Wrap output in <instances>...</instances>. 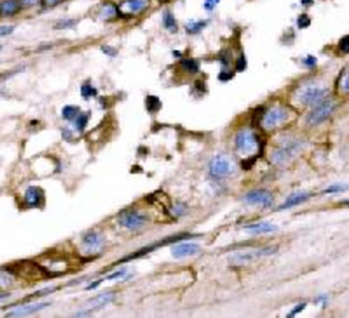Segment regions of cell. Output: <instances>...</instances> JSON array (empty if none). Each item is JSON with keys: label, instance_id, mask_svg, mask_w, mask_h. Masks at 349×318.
<instances>
[{"label": "cell", "instance_id": "cell-21", "mask_svg": "<svg viewBox=\"0 0 349 318\" xmlns=\"http://www.w3.org/2000/svg\"><path fill=\"white\" fill-rule=\"evenodd\" d=\"M181 65H182V68H183L186 72H188V73H190V74H195V73H197L198 70H199V66H198L197 61L194 60V59H191V58L183 59L182 62H181Z\"/></svg>", "mask_w": 349, "mask_h": 318}, {"label": "cell", "instance_id": "cell-16", "mask_svg": "<svg viewBox=\"0 0 349 318\" xmlns=\"http://www.w3.org/2000/svg\"><path fill=\"white\" fill-rule=\"evenodd\" d=\"M245 229L250 232V234H255V235H259V234H270V232H275L278 230V226H276L275 224L271 223V222H258V223H253L250 225L245 226Z\"/></svg>", "mask_w": 349, "mask_h": 318}, {"label": "cell", "instance_id": "cell-13", "mask_svg": "<svg viewBox=\"0 0 349 318\" xmlns=\"http://www.w3.org/2000/svg\"><path fill=\"white\" fill-rule=\"evenodd\" d=\"M200 247L195 243H183L172 249V254L175 258H183L195 255L199 252Z\"/></svg>", "mask_w": 349, "mask_h": 318}, {"label": "cell", "instance_id": "cell-35", "mask_svg": "<svg viewBox=\"0 0 349 318\" xmlns=\"http://www.w3.org/2000/svg\"><path fill=\"white\" fill-rule=\"evenodd\" d=\"M233 76H234V75H233L232 73L223 72V73H221V74L219 75V79H220L221 81H228V80L232 79Z\"/></svg>", "mask_w": 349, "mask_h": 318}, {"label": "cell", "instance_id": "cell-9", "mask_svg": "<svg viewBox=\"0 0 349 318\" xmlns=\"http://www.w3.org/2000/svg\"><path fill=\"white\" fill-rule=\"evenodd\" d=\"M274 253V250L272 248H265L260 251H254V252H242V253H236L230 258V262L234 265H243L246 264L258 257L266 256Z\"/></svg>", "mask_w": 349, "mask_h": 318}, {"label": "cell", "instance_id": "cell-23", "mask_svg": "<svg viewBox=\"0 0 349 318\" xmlns=\"http://www.w3.org/2000/svg\"><path fill=\"white\" fill-rule=\"evenodd\" d=\"M161 106V102L160 100L155 97V96H148L146 98V107L148 109V111L150 112H155L157 111Z\"/></svg>", "mask_w": 349, "mask_h": 318}, {"label": "cell", "instance_id": "cell-7", "mask_svg": "<svg viewBox=\"0 0 349 318\" xmlns=\"http://www.w3.org/2000/svg\"><path fill=\"white\" fill-rule=\"evenodd\" d=\"M231 161L223 156L219 155L215 157L210 164V174L215 178H223L232 172Z\"/></svg>", "mask_w": 349, "mask_h": 318}, {"label": "cell", "instance_id": "cell-29", "mask_svg": "<svg viewBox=\"0 0 349 318\" xmlns=\"http://www.w3.org/2000/svg\"><path fill=\"white\" fill-rule=\"evenodd\" d=\"M339 47L341 49V51L345 52V53H349V35L343 37L340 42H339Z\"/></svg>", "mask_w": 349, "mask_h": 318}, {"label": "cell", "instance_id": "cell-17", "mask_svg": "<svg viewBox=\"0 0 349 318\" xmlns=\"http://www.w3.org/2000/svg\"><path fill=\"white\" fill-rule=\"evenodd\" d=\"M311 198V194L309 193H296L291 195L290 197H288L286 199V201L279 207L280 210L283 209H288V208H292L294 206H297L305 201H307Z\"/></svg>", "mask_w": 349, "mask_h": 318}, {"label": "cell", "instance_id": "cell-12", "mask_svg": "<svg viewBox=\"0 0 349 318\" xmlns=\"http://www.w3.org/2000/svg\"><path fill=\"white\" fill-rule=\"evenodd\" d=\"M47 306H49V303H37V304H32V305H26V306L18 307L14 309L13 311L7 313L6 316L7 317H22V316H26V315L39 312L43 310L44 308H46Z\"/></svg>", "mask_w": 349, "mask_h": 318}, {"label": "cell", "instance_id": "cell-33", "mask_svg": "<svg viewBox=\"0 0 349 318\" xmlns=\"http://www.w3.org/2000/svg\"><path fill=\"white\" fill-rule=\"evenodd\" d=\"M219 1H220V0H206V2H204V7H206V9H208V10L214 9L215 6L218 4Z\"/></svg>", "mask_w": 349, "mask_h": 318}, {"label": "cell", "instance_id": "cell-31", "mask_svg": "<svg viewBox=\"0 0 349 318\" xmlns=\"http://www.w3.org/2000/svg\"><path fill=\"white\" fill-rule=\"evenodd\" d=\"M245 68H246V59L243 55H241L236 62V70L238 72H242L245 70Z\"/></svg>", "mask_w": 349, "mask_h": 318}, {"label": "cell", "instance_id": "cell-2", "mask_svg": "<svg viewBox=\"0 0 349 318\" xmlns=\"http://www.w3.org/2000/svg\"><path fill=\"white\" fill-rule=\"evenodd\" d=\"M302 149L300 141H288L277 148L272 154V161L276 164H283L293 159Z\"/></svg>", "mask_w": 349, "mask_h": 318}, {"label": "cell", "instance_id": "cell-43", "mask_svg": "<svg viewBox=\"0 0 349 318\" xmlns=\"http://www.w3.org/2000/svg\"><path fill=\"white\" fill-rule=\"evenodd\" d=\"M340 204H341V205H345V206H348V207H349V201H348V200H347V201H345V202H341V203H340Z\"/></svg>", "mask_w": 349, "mask_h": 318}, {"label": "cell", "instance_id": "cell-1", "mask_svg": "<svg viewBox=\"0 0 349 318\" xmlns=\"http://www.w3.org/2000/svg\"><path fill=\"white\" fill-rule=\"evenodd\" d=\"M328 92V88L324 85L311 82L298 90L296 99L301 105L316 106L327 98Z\"/></svg>", "mask_w": 349, "mask_h": 318}, {"label": "cell", "instance_id": "cell-37", "mask_svg": "<svg viewBox=\"0 0 349 318\" xmlns=\"http://www.w3.org/2000/svg\"><path fill=\"white\" fill-rule=\"evenodd\" d=\"M252 159V158H251ZM251 159H246V160H243L242 161V168L243 169H249L251 166H252V164L254 163V161H251Z\"/></svg>", "mask_w": 349, "mask_h": 318}, {"label": "cell", "instance_id": "cell-10", "mask_svg": "<svg viewBox=\"0 0 349 318\" xmlns=\"http://www.w3.org/2000/svg\"><path fill=\"white\" fill-rule=\"evenodd\" d=\"M148 6V0H127L121 3L116 10L119 14L127 16L132 13H136L144 10Z\"/></svg>", "mask_w": 349, "mask_h": 318}, {"label": "cell", "instance_id": "cell-18", "mask_svg": "<svg viewBox=\"0 0 349 318\" xmlns=\"http://www.w3.org/2000/svg\"><path fill=\"white\" fill-rule=\"evenodd\" d=\"M162 20H163V26H165V28L167 30H169V31H171L173 33L177 32L178 26H177V23H176V19H175L174 15L171 12H169V11L165 12Z\"/></svg>", "mask_w": 349, "mask_h": 318}, {"label": "cell", "instance_id": "cell-36", "mask_svg": "<svg viewBox=\"0 0 349 318\" xmlns=\"http://www.w3.org/2000/svg\"><path fill=\"white\" fill-rule=\"evenodd\" d=\"M72 25H73V22H72V20H66V22L60 20V22L56 25V28L64 29V28H68V27H70V26H72Z\"/></svg>", "mask_w": 349, "mask_h": 318}, {"label": "cell", "instance_id": "cell-22", "mask_svg": "<svg viewBox=\"0 0 349 318\" xmlns=\"http://www.w3.org/2000/svg\"><path fill=\"white\" fill-rule=\"evenodd\" d=\"M63 117L68 120H72L78 116L79 107L73 105H67L63 109Z\"/></svg>", "mask_w": 349, "mask_h": 318}, {"label": "cell", "instance_id": "cell-14", "mask_svg": "<svg viewBox=\"0 0 349 318\" xmlns=\"http://www.w3.org/2000/svg\"><path fill=\"white\" fill-rule=\"evenodd\" d=\"M104 239L97 232H89L83 239V245L87 252H95L102 248Z\"/></svg>", "mask_w": 349, "mask_h": 318}, {"label": "cell", "instance_id": "cell-6", "mask_svg": "<svg viewBox=\"0 0 349 318\" xmlns=\"http://www.w3.org/2000/svg\"><path fill=\"white\" fill-rule=\"evenodd\" d=\"M147 221V217L137 211H126L118 216V223L128 229H137Z\"/></svg>", "mask_w": 349, "mask_h": 318}, {"label": "cell", "instance_id": "cell-30", "mask_svg": "<svg viewBox=\"0 0 349 318\" xmlns=\"http://www.w3.org/2000/svg\"><path fill=\"white\" fill-rule=\"evenodd\" d=\"M14 30L13 26H0V37L10 35Z\"/></svg>", "mask_w": 349, "mask_h": 318}, {"label": "cell", "instance_id": "cell-38", "mask_svg": "<svg viewBox=\"0 0 349 318\" xmlns=\"http://www.w3.org/2000/svg\"><path fill=\"white\" fill-rule=\"evenodd\" d=\"M20 1V4L24 7H28V6H32V5H35L37 0H19Z\"/></svg>", "mask_w": 349, "mask_h": 318}, {"label": "cell", "instance_id": "cell-19", "mask_svg": "<svg viewBox=\"0 0 349 318\" xmlns=\"http://www.w3.org/2000/svg\"><path fill=\"white\" fill-rule=\"evenodd\" d=\"M206 26H207V22H204V20H198V22L191 20L187 24L186 31L189 34H196L198 32H200L202 29H204Z\"/></svg>", "mask_w": 349, "mask_h": 318}, {"label": "cell", "instance_id": "cell-25", "mask_svg": "<svg viewBox=\"0 0 349 318\" xmlns=\"http://www.w3.org/2000/svg\"><path fill=\"white\" fill-rule=\"evenodd\" d=\"M88 123V115L87 114H80L76 117V121H75V124H76V128L79 132H83L86 128Z\"/></svg>", "mask_w": 349, "mask_h": 318}, {"label": "cell", "instance_id": "cell-32", "mask_svg": "<svg viewBox=\"0 0 349 318\" xmlns=\"http://www.w3.org/2000/svg\"><path fill=\"white\" fill-rule=\"evenodd\" d=\"M41 4L45 7H51V6H55L59 3H61L64 0H40Z\"/></svg>", "mask_w": 349, "mask_h": 318}, {"label": "cell", "instance_id": "cell-24", "mask_svg": "<svg viewBox=\"0 0 349 318\" xmlns=\"http://www.w3.org/2000/svg\"><path fill=\"white\" fill-rule=\"evenodd\" d=\"M347 189H348L347 185L335 184V185L328 187L326 190H324V193H326V194H339V193L345 192Z\"/></svg>", "mask_w": 349, "mask_h": 318}, {"label": "cell", "instance_id": "cell-40", "mask_svg": "<svg viewBox=\"0 0 349 318\" xmlns=\"http://www.w3.org/2000/svg\"><path fill=\"white\" fill-rule=\"evenodd\" d=\"M102 50H104L105 53L108 54V55H115V54H116V50H115L114 48H112V47H109V46L104 47Z\"/></svg>", "mask_w": 349, "mask_h": 318}, {"label": "cell", "instance_id": "cell-39", "mask_svg": "<svg viewBox=\"0 0 349 318\" xmlns=\"http://www.w3.org/2000/svg\"><path fill=\"white\" fill-rule=\"evenodd\" d=\"M9 282H10V280H9L6 275L0 273V286H3V285H4V286H7Z\"/></svg>", "mask_w": 349, "mask_h": 318}, {"label": "cell", "instance_id": "cell-4", "mask_svg": "<svg viewBox=\"0 0 349 318\" xmlns=\"http://www.w3.org/2000/svg\"><path fill=\"white\" fill-rule=\"evenodd\" d=\"M263 119V125L268 130H272L275 128L280 126L289 118V111L284 107H274L270 109L264 116Z\"/></svg>", "mask_w": 349, "mask_h": 318}, {"label": "cell", "instance_id": "cell-5", "mask_svg": "<svg viewBox=\"0 0 349 318\" xmlns=\"http://www.w3.org/2000/svg\"><path fill=\"white\" fill-rule=\"evenodd\" d=\"M237 149L243 153H251L257 149L258 142L255 135L249 130H242L236 137Z\"/></svg>", "mask_w": 349, "mask_h": 318}, {"label": "cell", "instance_id": "cell-20", "mask_svg": "<svg viewBox=\"0 0 349 318\" xmlns=\"http://www.w3.org/2000/svg\"><path fill=\"white\" fill-rule=\"evenodd\" d=\"M113 300H114V296H113L112 294H102V295L96 297L95 299H93V300L91 301V303H92V305H93L94 307L100 308V307L107 305L108 303L112 302Z\"/></svg>", "mask_w": 349, "mask_h": 318}, {"label": "cell", "instance_id": "cell-41", "mask_svg": "<svg viewBox=\"0 0 349 318\" xmlns=\"http://www.w3.org/2000/svg\"><path fill=\"white\" fill-rule=\"evenodd\" d=\"M101 283H102V281H97L96 283H92V284L87 288V290L90 291V290H92V289H95V288H97Z\"/></svg>", "mask_w": 349, "mask_h": 318}, {"label": "cell", "instance_id": "cell-11", "mask_svg": "<svg viewBox=\"0 0 349 318\" xmlns=\"http://www.w3.org/2000/svg\"><path fill=\"white\" fill-rule=\"evenodd\" d=\"M44 200L43 190L36 186H31L26 190L25 201L31 208H38L41 206V202Z\"/></svg>", "mask_w": 349, "mask_h": 318}, {"label": "cell", "instance_id": "cell-8", "mask_svg": "<svg viewBox=\"0 0 349 318\" xmlns=\"http://www.w3.org/2000/svg\"><path fill=\"white\" fill-rule=\"evenodd\" d=\"M244 200L248 204L261 205L263 207H270L273 204V195L265 190H255L251 191L244 197Z\"/></svg>", "mask_w": 349, "mask_h": 318}, {"label": "cell", "instance_id": "cell-27", "mask_svg": "<svg viewBox=\"0 0 349 318\" xmlns=\"http://www.w3.org/2000/svg\"><path fill=\"white\" fill-rule=\"evenodd\" d=\"M96 94H97L96 89L93 88L91 85H83L81 88V95L86 99L96 96Z\"/></svg>", "mask_w": 349, "mask_h": 318}, {"label": "cell", "instance_id": "cell-42", "mask_svg": "<svg viewBox=\"0 0 349 318\" xmlns=\"http://www.w3.org/2000/svg\"><path fill=\"white\" fill-rule=\"evenodd\" d=\"M6 297H8V294H4V295H0V301H2L3 299H5Z\"/></svg>", "mask_w": 349, "mask_h": 318}, {"label": "cell", "instance_id": "cell-26", "mask_svg": "<svg viewBox=\"0 0 349 318\" xmlns=\"http://www.w3.org/2000/svg\"><path fill=\"white\" fill-rule=\"evenodd\" d=\"M339 88L342 92L344 93H348L349 92V70L348 71H345L340 80H339Z\"/></svg>", "mask_w": 349, "mask_h": 318}, {"label": "cell", "instance_id": "cell-15", "mask_svg": "<svg viewBox=\"0 0 349 318\" xmlns=\"http://www.w3.org/2000/svg\"><path fill=\"white\" fill-rule=\"evenodd\" d=\"M23 9L19 0H3L0 2V14L3 16H11Z\"/></svg>", "mask_w": 349, "mask_h": 318}, {"label": "cell", "instance_id": "cell-28", "mask_svg": "<svg viewBox=\"0 0 349 318\" xmlns=\"http://www.w3.org/2000/svg\"><path fill=\"white\" fill-rule=\"evenodd\" d=\"M305 306H306V304L305 303H302V304H298V305H296L293 309H292V311L287 315L288 317H293V316H295L296 314H299V313H301L303 310H304V308H305Z\"/></svg>", "mask_w": 349, "mask_h": 318}, {"label": "cell", "instance_id": "cell-3", "mask_svg": "<svg viewBox=\"0 0 349 318\" xmlns=\"http://www.w3.org/2000/svg\"><path fill=\"white\" fill-rule=\"evenodd\" d=\"M336 104L331 101L325 99L321 103L315 106V108L311 111L307 116V123L311 125H316L324 120H326L335 110Z\"/></svg>", "mask_w": 349, "mask_h": 318}, {"label": "cell", "instance_id": "cell-34", "mask_svg": "<svg viewBox=\"0 0 349 318\" xmlns=\"http://www.w3.org/2000/svg\"><path fill=\"white\" fill-rule=\"evenodd\" d=\"M125 274H126V270L122 269V270H118V271H116L115 273L109 275L107 279H108V280H116V279H119V278L124 277Z\"/></svg>", "mask_w": 349, "mask_h": 318}]
</instances>
